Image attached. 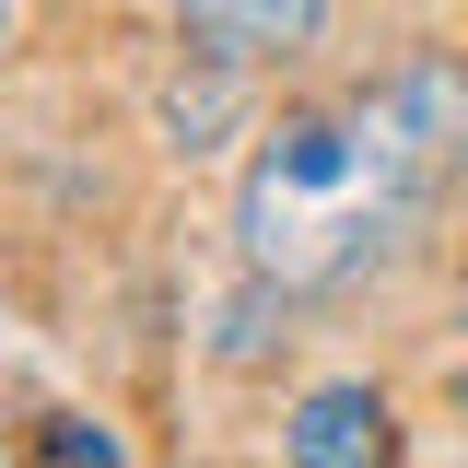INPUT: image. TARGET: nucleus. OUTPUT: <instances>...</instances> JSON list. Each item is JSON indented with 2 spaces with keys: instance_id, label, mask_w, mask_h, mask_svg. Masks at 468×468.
Masks as SVG:
<instances>
[{
  "instance_id": "1",
  "label": "nucleus",
  "mask_w": 468,
  "mask_h": 468,
  "mask_svg": "<svg viewBox=\"0 0 468 468\" xmlns=\"http://www.w3.org/2000/svg\"><path fill=\"white\" fill-rule=\"evenodd\" d=\"M421 223H433V211L363 153L351 106H282V129H258L246 187H234L246 282H282L292 304L375 282L387 258H410V234H421Z\"/></svg>"
},
{
  "instance_id": "2",
  "label": "nucleus",
  "mask_w": 468,
  "mask_h": 468,
  "mask_svg": "<svg viewBox=\"0 0 468 468\" xmlns=\"http://www.w3.org/2000/svg\"><path fill=\"white\" fill-rule=\"evenodd\" d=\"M351 129H363V153L399 176L421 211H445L457 176H468V58L457 48H410L387 82L351 94Z\"/></svg>"
},
{
  "instance_id": "3",
  "label": "nucleus",
  "mask_w": 468,
  "mask_h": 468,
  "mask_svg": "<svg viewBox=\"0 0 468 468\" xmlns=\"http://www.w3.org/2000/svg\"><path fill=\"white\" fill-rule=\"evenodd\" d=\"M316 12H328V0H176V36L258 70V58H292V48H304Z\"/></svg>"
},
{
  "instance_id": "4",
  "label": "nucleus",
  "mask_w": 468,
  "mask_h": 468,
  "mask_svg": "<svg viewBox=\"0 0 468 468\" xmlns=\"http://www.w3.org/2000/svg\"><path fill=\"white\" fill-rule=\"evenodd\" d=\"M387 445H399V433H387V399H375V387H316V399L282 421V457H304V468H375Z\"/></svg>"
},
{
  "instance_id": "5",
  "label": "nucleus",
  "mask_w": 468,
  "mask_h": 468,
  "mask_svg": "<svg viewBox=\"0 0 468 468\" xmlns=\"http://www.w3.org/2000/svg\"><path fill=\"white\" fill-rule=\"evenodd\" d=\"M187 58H199V82H176V94H165V129L199 153V141H223L234 117H246V58H211V48H187Z\"/></svg>"
},
{
  "instance_id": "6",
  "label": "nucleus",
  "mask_w": 468,
  "mask_h": 468,
  "mask_svg": "<svg viewBox=\"0 0 468 468\" xmlns=\"http://www.w3.org/2000/svg\"><path fill=\"white\" fill-rule=\"evenodd\" d=\"M48 457H94V468H117V433H106V421H48Z\"/></svg>"
},
{
  "instance_id": "7",
  "label": "nucleus",
  "mask_w": 468,
  "mask_h": 468,
  "mask_svg": "<svg viewBox=\"0 0 468 468\" xmlns=\"http://www.w3.org/2000/svg\"><path fill=\"white\" fill-rule=\"evenodd\" d=\"M0 36H12V0H0Z\"/></svg>"
},
{
  "instance_id": "8",
  "label": "nucleus",
  "mask_w": 468,
  "mask_h": 468,
  "mask_svg": "<svg viewBox=\"0 0 468 468\" xmlns=\"http://www.w3.org/2000/svg\"><path fill=\"white\" fill-rule=\"evenodd\" d=\"M457 399H468V387H457Z\"/></svg>"
}]
</instances>
